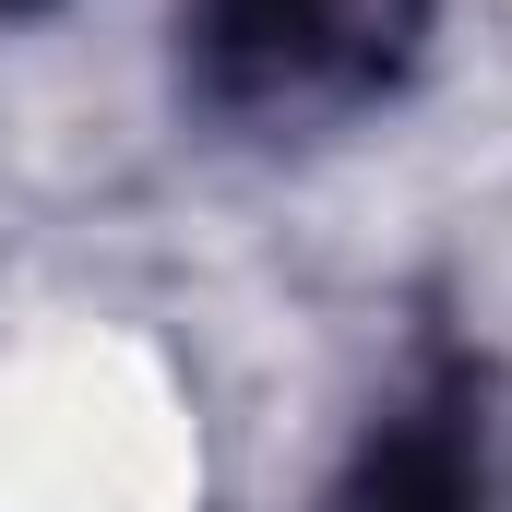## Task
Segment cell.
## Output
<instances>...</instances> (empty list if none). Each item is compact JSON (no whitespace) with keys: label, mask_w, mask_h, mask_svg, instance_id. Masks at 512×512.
<instances>
[{"label":"cell","mask_w":512,"mask_h":512,"mask_svg":"<svg viewBox=\"0 0 512 512\" xmlns=\"http://www.w3.org/2000/svg\"><path fill=\"white\" fill-rule=\"evenodd\" d=\"M429 0H191V60L227 108H322L405 60Z\"/></svg>","instance_id":"obj_1"},{"label":"cell","mask_w":512,"mask_h":512,"mask_svg":"<svg viewBox=\"0 0 512 512\" xmlns=\"http://www.w3.org/2000/svg\"><path fill=\"white\" fill-rule=\"evenodd\" d=\"M334 512H501V417L477 370H429L358 441Z\"/></svg>","instance_id":"obj_2"},{"label":"cell","mask_w":512,"mask_h":512,"mask_svg":"<svg viewBox=\"0 0 512 512\" xmlns=\"http://www.w3.org/2000/svg\"><path fill=\"white\" fill-rule=\"evenodd\" d=\"M0 12H36V0H0Z\"/></svg>","instance_id":"obj_3"}]
</instances>
